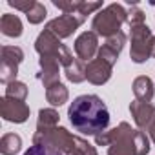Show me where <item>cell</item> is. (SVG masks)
Returning a JSON list of instances; mask_svg holds the SVG:
<instances>
[{
  "mask_svg": "<svg viewBox=\"0 0 155 155\" xmlns=\"http://www.w3.org/2000/svg\"><path fill=\"white\" fill-rule=\"evenodd\" d=\"M68 117L71 126L82 135H93L106 131L110 126V111L106 102L99 95H81L77 97L69 108Z\"/></svg>",
  "mask_w": 155,
  "mask_h": 155,
  "instance_id": "cell-1",
  "label": "cell"
},
{
  "mask_svg": "<svg viewBox=\"0 0 155 155\" xmlns=\"http://www.w3.org/2000/svg\"><path fill=\"white\" fill-rule=\"evenodd\" d=\"M33 144H44L58 150L62 155H99L97 148L91 146L86 139L69 133L66 128L57 126L48 131H35Z\"/></svg>",
  "mask_w": 155,
  "mask_h": 155,
  "instance_id": "cell-2",
  "label": "cell"
},
{
  "mask_svg": "<svg viewBox=\"0 0 155 155\" xmlns=\"http://www.w3.org/2000/svg\"><path fill=\"white\" fill-rule=\"evenodd\" d=\"M110 146L108 155H148L150 153V137L142 130L131 128L128 122H120L108 131Z\"/></svg>",
  "mask_w": 155,
  "mask_h": 155,
  "instance_id": "cell-3",
  "label": "cell"
},
{
  "mask_svg": "<svg viewBox=\"0 0 155 155\" xmlns=\"http://www.w3.org/2000/svg\"><path fill=\"white\" fill-rule=\"evenodd\" d=\"M124 22H128V11L120 4H110V6L102 8L93 17L91 29L99 37L110 38V37L120 33V28Z\"/></svg>",
  "mask_w": 155,
  "mask_h": 155,
  "instance_id": "cell-4",
  "label": "cell"
},
{
  "mask_svg": "<svg viewBox=\"0 0 155 155\" xmlns=\"http://www.w3.org/2000/svg\"><path fill=\"white\" fill-rule=\"evenodd\" d=\"M130 40H131V49L130 57L133 62L142 64L153 57V44H155V35L146 24L139 26H130Z\"/></svg>",
  "mask_w": 155,
  "mask_h": 155,
  "instance_id": "cell-5",
  "label": "cell"
},
{
  "mask_svg": "<svg viewBox=\"0 0 155 155\" xmlns=\"http://www.w3.org/2000/svg\"><path fill=\"white\" fill-rule=\"evenodd\" d=\"M35 49H37V53H38L40 57H57L64 68H68V66L75 60L73 53H71V51L60 42V38H58L57 35H53L49 29H44V31L37 37V40H35Z\"/></svg>",
  "mask_w": 155,
  "mask_h": 155,
  "instance_id": "cell-6",
  "label": "cell"
},
{
  "mask_svg": "<svg viewBox=\"0 0 155 155\" xmlns=\"http://www.w3.org/2000/svg\"><path fill=\"white\" fill-rule=\"evenodd\" d=\"M84 20L86 18L81 17V15H60V17L49 20L48 26H46V29H49L53 35H57L62 40V38L71 37L77 29L84 24Z\"/></svg>",
  "mask_w": 155,
  "mask_h": 155,
  "instance_id": "cell-7",
  "label": "cell"
},
{
  "mask_svg": "<svg viewBox=\"0 0 155 155\" xmlns=\"http://www.w3.org/2000/svg\"><path fill=\"white\" fill-rule=\"evenodd\" d=\"M0 115L8 122L22 124L29 119V106L22 101H15V99H9L4 95L0 99Z\"/></svg>",
  "mask_w": 155,
  "mask_h": 155,
  "instance_id": "cell-8",
  "label": "cell"
},
{
  "mask_svg": "<svg viewBox=\"0 0 155 155\" xmlns=\"http://www.w3.org/2000/svg\"><path fill=\"white\" fill-rule=\"evenodd\" d=\"M75 53H77V58H81L82 62H91L93 57L99 53V35L93 33V31H84L81 33L79 37L75 38Z\"/></svg>",
  "mask_w": 155,
  "mask_h": 155,
  "instance_id": "cell-9",
  "label": "cell"
},
{
  "mask_svg": "<svg viewBox=\"0 0 155 155\" xmlns=\"http://www.w3.org/2000/svg\"><path fill=\"white\" fill-rule=\"evenodd\" d=\"M38 64H40V73L37 77L42 81L46 90L60 82V66L62 64L57 57H40Z\"/></svg>",
  "mask_w": 155,
  "mask_h": 155,
  "instance_id": "cell-10",
  "label": "cell"
},
{
  "mask_svg": "<svg viewBox=\"0 0 155 155\" xmlns=\"http://www.w3.org/2000/svg\"><path fill=\"white\" fill-rule=\"evenodd\" d=\"M130 111L133 117V122L137 126V130L146 131L151 124V120L155 119V106L151 102H140V101H131L130 104Z\"/></svg>",
  "mask_w": 155,
  "mask_h": 155,
  "instance_id": "cell-11",
  "label": "cell"
},
{
  "mask_svg": "<svg viewBox=\"0 0 155 155\" xmlns=\"http://www.w3.org/2000/svg\"><path fill=\"white\" fill-rule=\"evenodd\" d=\"M111 71H113V66H110L101 58H93L86 66V79L93 86H102L111 79Z\"/></svg>",
  "mask_w": 155,
  "mask_h": 155,
  "instance_id": "cell-12",
  "label": "cell"
},
{
  "mask_svg": "<svg viewBox=\"0 0 155 155\" xmlns=\"http://www.w3.org/2000/svg\"><path fill=\"white\" fill-rule=\"evenodd\" d=\"M131 88H133L135 99L140 101V102H150V101L153 99V95H155L153 82H151L150 77H146V75L137 77V79L133 81V86H131Z\"/></svg>",
  "mask_w": 155,
  "mask_h": 155,
  "instance_id": "cell-13",
  "label": "cell"
},
{
  "mask_svg": "<svg viewBox=\"0 0 155 155\" xmlns=\"http://www.w3.org/2000/svg\"><path fill=\"white\" fill-rule=\"evenodd\" d=\"M0 31H2L6 37H11V38H18L24 31L22 28V20L13 15V13H4L2 18H0Z\"/></svg>",
  "mask_w": 155,
  "mask_h": 155,
  "instance_id": "cell-14",
  "label": "cell"
},
{
  "mask_svg": "<svg viewBox=\"0 0 155 155\" xmlns=\"http://www.w3.org/2000/svg\"><path fill=\"white\" fill-rule=\"evenodd\" d=\"M58 111L55 108H44L38 111V119H37V131H48L58 126Z\"/></svg>",
  "mask_w": 155,
  "mask_h": 155,
  "instance_id": "cell-15",
  "label": "cell"
},
{
  "mask_svg": "<svg viewBox=\"0 0 155 155\" xmlns=\"http://www.w3.org/2000/svg\"><path fill=\"white\" fill-rule=\"evenodd\" d=\"M68 99H69V91H68V88H66L62 82L53 84L51 88H48V90H46V101H48L53 108L66 104V102H68Z\"/></svg>",
  "mask_w": 155,
  "mask_h": 155,
  "instance_id": "cell-16",
  "label": "cell"
},
{
  "mask_svg": "<svg viewBox=\"0 0 155 155\" xmlns=\"http://www.w3.org/2000/svg\"><path fill=\"white\" fill-rule=\"evenodd\" d=\"M64 73H66V79L73 84H81L86 81V66L81 58H75L68 68H64Z\"/></svg>",
  "mask_w": 155,
  "mask_h": 155,
  "instance_id": "cell-17",
  "label": "cell"
},
{
  "mask_svg": "<svg viewBox=\"0 0 155 155\" xmlns=\"http://www.w3.org/2000/svg\"><path fill=\"white\" fill-rule=\"evenodd\" d=\"M22 150V139L17 133H6L0 139V153L2 155H17Z\"/></svg>",
  "mask_w": 155,
  "mask_h": 155,
  "instance_id": "cell-18",
  "label": "cell"
},
{
  "mask_svg": "<svg viewBox=\"0 0 155 155\" xmlns=\"http://www.w3.org/2000/svg\"><path fill=\"white\" fill-rule=\"evenodd\" d=\"M22 60H24V51L18 46H2V62L0 64H9L18 68Z\"/></svg>",
  "mask_w": 155,
  "mask_h": 155,
  "instance_id": "cell-19",
  "label": "cell"
},
{
  "mask_svg": "<svg viewBox=\"0 0 155 155\" xmlns=\"http://www.w3.org/2000/svg\"><path fill=\"white\" fill-rule=\"evenodd\" d=\"M6 97L24 102L26 97H28V86H26L24 82H20V81L11 82V84H8V88H6Z\"/></svg>",
  "mask_w": 155,
  "mask_h": 155,
  "instance_id": "cell-20",
  "label": "cell"
},
{
  "mask_svg": "<svg viewBox=\"0 0 155 155\" xmlns=\"http://www.w3.org/2000/svg\"><path fill=\"white\" fill-rule=\"evenodd\" d=\"M46 15H48V11H46V8H44V4H40V2H35V6L26 13V18H28V22L29 24H40V22H44V18H46Z\"/></svg>",
  "mask_w": 155,
  "mask_h": 155,
  "instance_id": "cell-21",
  "label": "cell"
},
{
  "mask_svg": "<svg viewBox=\"0 0 155 155\" xmlns=\"http://www.w3.org/2000/svg\"><path fill=\"white\" fill-rule=\"evenodd\" d=\"M124 44H126V35H124L122 31L117 33V35H113V37H110V38H106V42H104V46H106L108 49H111L113 53H117V55H120Z\"/></svg>",
  "mask_w": 155,
  "mask_h": 155,
  "instance_id": "cell-22",
  "label": "cell"
},
{
  "mask_svg": "<svg viewBox=\"0 0 155 155\" xmlns=\"http://www.w3.org/2000/svg\"><path fill=\"white\" fill-rule=\"evenodd\" d=\"M24 155H62L58 150L51 148V146H44V144H33L29 146V150L24 151Z\"/></svg>",
  "mask_w": 155,
  "mask_h": 155,
  "instance_id": "cell-23",
  "label": "cell"
},
{
  "mask_svg": "<svg viewBox=\"0 0 155 155\" xmlns=\"http://www.w3.org/2000/svg\"><path fill=\"white\" fill-rule=\"evenodd\" d=\"M144 18H146L144 11L137 6H131V9L128 11V24L130 26H139V24H144Z\"/></svg>",
  "mask_w": 155,
  "mask_h": 155,
  "instance_id": "cell-24",
  "label": "cell"
},
{
  "mask_svg": "<svg viewBox=\"0 0 155 155\" xmlns=\"http://www.w3.org/2000/svg\"><path fill=\"white\" fill-rule=\"evenodd\" d=\"M97 9H102V2H82L81 0V4H79V11H77V15H81V17H88L91 15L93 11Z\"/></svg>",
  "mask_w": 155,
  "mask_h": 155,
  "instance_id": "cell-25",
  "label": "cell"
},
{
  "mask_svg": "<svg viewBox=\"0 0 155 155\" xmlns=\"http://www.w3.org/2000/svg\"><path fill=\"white\" fill-rule=\"evenodd\" d=\"M97 58H101V60L108 62L110 66H115V64H117V60H119V55H117V53H113L111 49H108V48L102 44V46H101V49H99V53H97Z\"/></svg>",
  "mask_w": 155,
  "mask_h": 155,
  "instance_id": "cell-26",
  "label": "cell"
},
{
  "mask_svg": "<svg viewBox=\"0 0 155 155\" xmlns=\"http://www.w3.org/2000/svg\"><path fill=\"white\" fill-rule=\"evenodd\" d=\"M8 4L11 6V8H15V9H18V11H24V13H28L33 6H35V0H26V2H17V0H8Z\"/></svg>",
  "mask_w": 155,
  "mask_h": 155,
  "instance_id": "cell-27",
  "label": "cell"
},
{
  "mask_svg": "<svg viewBox=\"0 0 155 155\" xmlns=\"http://www.w3.org/2000/svg\"><path fill=\"white\" fill-rule=\"evenodd\" d=\"M95 144H97V146H110V135H108V131L99 133V135L95 137Z\"/></svg>",
  "mask_w": 155,
  "mask_h": 155,
  "instance_id": "cell-28",
  "label": "cell"
},
{
  "mask_svg": "<svg viewBox=\"0 0 155 155\" xmlns=\"http://www.w3.org/2000/svg\"><path fill=\"white\" fill-rule=\"evenodd\" d=\"M146 131H148V137L151 139V142L155 144V119L151 120V124H150V128H148Z\"/></svg>",
  "mask_w": 155,
  "mask_h": 155,
  "instance_id": "cell-29",
  "label": "cell"
}]
</instances>
